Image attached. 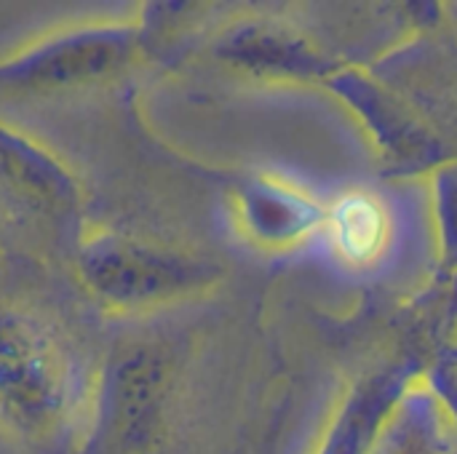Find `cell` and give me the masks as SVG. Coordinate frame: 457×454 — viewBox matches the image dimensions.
<instances>
[{"instance_id": "3957f363", "label": "cell", "mask_w": 457, "mask_h": 454, "mask_svg": "<svg viewBox=\"0 0 457 454\" xmlns=\"http://www.w3.org/2000/svg\"><path fill=\"white\" fill-rule=\"evenodd\" d=\"M0 206L56 227H64L80 206L70 171L48 150L5 123H0Z\"/></svg>"}, {"instance_id": "6da1fadb", "label": "cell", "mask_w": 457, "mask_h": 454, "mask_svg": "<svg viewBox=\"0 0 457 454\" xmlns=\"http://www.w3.org/2000/svg\"><path fill=\"white\" fill-rule=\"evenodd\" d=\"M72 401L70 359L35 313L0 308V420L24 439L59 431Z\"/></svg>"}, {"instance_id": "8992f818", "label": "cell", "mask_w": 457, "mask_h": 454, "mask_svg": "<svg viewBox=\"0 0 457 454\" xmlns=\"http://www.w3.org/2000/svg\"><path fill=\"white\" fill-rule=\"evenodd\" d=\"M238 214L249 235L270 246H287L308 235L319 222L324 225L316 203L287 182H257L244 193Z\"/></svg>"}, {"instance_id": "277c9868", "label": "cell", "mask_w": 457, "mask_h": 454, "mask_svg": "<svg viewBox=\"0 0 457 454\" xmlns=\"http://www.w3.org/2000/svg\"><path fill=\"white\" fill-rule=\"evenodd\" d=\"M78 273L99 300L115 305L161 300L190 278L174 257L120 238L88 241L78 254Z\"/></svg>"}, {"instance_id": "7a4b0ae2", "label": "cell", "mask_w": 457, "mask_h": 454, "mask_svg": "<svg viewBox=\"0 0 457 454\" xmlns=\"http://www.w3.org/2000/svg\"><path fill=\"white\" fill-rule=\"evenodd\" d=\"M131 51V35L118 27L72 29L46 37L0 62V88L56 91L118 70Z\"/></svg>"}, {"instance_id": "52a82bcc", "label": "cell", "mask_w": 457, "mask_h": 454, "mask_svg": "<svg viewBox=\"0 0 457 454\" xmlns=\"http://www.w3.org/2000/svg\"><path fill=\"white\" fill-rule=\"evenodd\" d=\"M324 230L335 254L353 265H372L391 244V217L386 206L361 190L340 195L324 211Z\"/></svg>"}, {"instance_id": "5b68a950", "label": "cell", "mask_w": 457, "mask_h": 454, "mask_svg": "<svg viewBox=\"0 0 457 454\" xmlns=\"http://www.w3.org/2000/svg\"><path fill=\"white\" fill-rule=\"evenodd\" d=\"M161 364L147 351L129 353L110 375L102 399V439L118 452L139 450L153 428Z\"/></svg>"}]
</instances>
